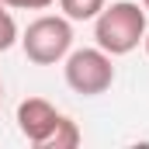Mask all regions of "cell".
Wrapping results in <instances>:
<instances>
[{
	"instance_id": "cell-1",
	"label": "cell",
	"mask_w": 149,
	"mask_h": 149,
	"mask_svg": "<svg viewBox=\"0 0 149 149\" xmlns=\"http://www.w3.org/2000/svg\"><path fill=\"white\" fill-rule=\"evenodd\" d=\"M94 38L108 56H128L146 38V7L132 0H118L111 7L104 3V10L94 17Z\"/></svg>"
},
{
	"instance_id": "cell-2",
	"label": "cell",
	"mask_w": 149,
	"mask_h": 149,
	"mask_svg": "<svg viewBox=\"0 0 149 149\" xmlns=\"http://www.w3.org/2000/svg\"><path fill=\"white\" fill-rule=\"evenodd\" d=\"M21 49H24V56L35 66H56V63H63L70 56V49H73V24H70V17L66 14L63 17L59 14L35 17L24 28V35H21Z\"/></svg>"
},
{
	"instance_id": "cell-3",
	"label": "cell",
	"mask_w": 149,
	"mask_h": 149,
	"mask_svg": "<svg viewBox=\"0 0 149 149\" xmlns=\"http://www.w3.org/2000/svg\"><path fill=\"white\" fill-rule=\"evenodd\" d=\"M63 76H66V87L73 94H83V97H97L104 90H111L114 83V63L104 49H70L66 56V66H63Z\"/></svg>"
},
{
	"instance_id": "cell-4",
	"label": "cell",
	"mask_w": 149,
	"mask_h": 149,
	"mask_svg": "<svg viewBox=\"0 0 149 149\" xmlns=\"http://www.w3.org/2000/svg\"><path fill=\"white\" fill-rule=\"evenodd\" d=\"M56 121H59V111L45 97H28V101L17 104V128H21V135L31 146H42L45 142V135L56 128Z\"/></svg>"
},
{
	"instance_id": "cell-5",
	"label": "cell",
	"mask_w": 149,
	"mask_h": 149,
	"mask_svg": "<svg viewBox=\"0 0 149 149\" xmlns=\"http://www.w3.org/2000/svg\"><path fill=\"white\" fill-rule=\"evenodd\" d=\"M76 146H80V128H76V121L66 118V114H59L56 128L45 135V142L38 149H76Z\"/></svg>"
},
{
	"instance_id": "cell-6",
	"label": "cell",
	"mask_w": 149,
	"mask_h": 149,
	"mask_svg": "<svg viewBox=\"0 0 149 149\" xmlns=\"http://www.w3.org/2000/svg\"><path fill=\"white\" fill-rule=\"evenodd\" d=\"M104 3H108V0H59L63 14H66L70 21H94V17L104 10Z\"/></svg>"
},
{
	"instance_id": "cell-7",
	"label": "cell",
	"mask_w": 149,
	"mask_h": 149,
	"mask_svg": "<svg viewBox=\"0 0 149 149\" xmlns=\"http://www.w3.org/2000/svg\"><path fill=\"white\" fill-rule=\"evenodd\" d=\"M14 42H21L17 38V24H14V17H10V10L0 17V52H7Z\"/></svg>"
},
{
	"instance_id": "cell-8",
	"label": "cell",
	"mask_w": 149,
	"mask_h": 149,
	"mask_svg": "<svg viewBox=\"0 0 149 149\" xmlns=\"http://www.w3.org/2000/svg\"><path fill=\"white\" fill-rule=\"evenodd\" d=\"M3 7H14V10H45L52 7L56 0H0Z\"/></svg>"
},
{
	"instance_id": "cell-9",
	"label": "cell",
	"mask_w": 149,
	"mask_h": 149,
	"mask_svg": "<svg viewBox=\"0 0 149 149\" xmlns=\"http://www.w3.org/2000/svg\"><path fill=\"white\" fill-rule=\"evenodd\" d=\"M142 45H146V56H149V28H146V38H142Z\"/></svg>"
},
{
	"instance_id": "cell-10",
	"label": "cell",
	"mask_w": 149,
	"mask_h": 149,
	"mask_svg": "<svg viewBox=\"0 0 149 149\" xmlns=\"http://www.w3.org/2000/svg\"><path fill=\"white\" fill-rule=\"evenodd\" d=\"M3 14H7V7H3V3H0V17H3Z\"/></svg>"
},
{
	"instance_id": "cell-11",
	"label": "cell",
	"mask_w": 149,
	"mask_h": 149,
	"mask_svg": "<svg viewBox=\"0 0 149 149\" xmlns=\"http://www.w3.org/2000/svg\"><path fill=\"white\" fill-rule=\"evenodd\" d=\"M142 7H146V14H149V0H142Z\"/></svg>"
},
{
	"instance_id": "cell-12",
	"label": "cell",
	"mask_w": 149,
	"mask_h": 149,
	"mask_svg": "<svg viewBox=\"0 0 149 149\" xmlns=\"http://www.w3.org/2000/svg\"><path fill=\"white\" fill-rule=\"evenodd\" d=\"M0 101H3V87H0Z\"/></svg>"
}]
</instances>
